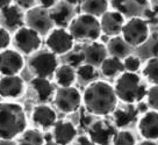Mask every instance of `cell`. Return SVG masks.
<instances>
[{
  "instance_id": "6da1fadb",
  "label": "cell",
  "mask_w": 158,
  "mask_h": 145,
  "mask_svg": "<svg viewBox=\"0 0 158 145\" xmlns=\"http://www.w3.org/2000/svg\"><path fill=\"white\" fill-rule=\"evenodd\" d=\"M118 102L114 86L104 80H95L89 84L83 93V105L91 115H110L118 108Z\"/></svg>"
},
{
  "instance_id": "7a4b0ae2",
  "label": "cell",
  "mask_w": 158,
  "mask_h": 145,
  "mask_svg": "<svg viewBox=\"0 0 158 145\" xmlns=\"http://www.w3.org/2000/svg\"><path fill=\"white\" fill-rule=\"evenodd\" d=\"M27 130L23 107L16 102H0V140L12 142Z\"/></svg>"
},
{
  "instance_id": "3957f363",
  "label": "cell",
  "mask_w": 158,
  "mask_h": 145,
  "mask_svg": "<svg viewBox=\"0 0 158 145\" xmlns=\"http://www.w3.org/2000/svg\"><path fill=\"white\" fill-rule=\"evenodd\" d=\"M114 90L120 101L126 105H135L145 99L149 88L138 73L123 72L115 80Z\"/></svg>"
},
{
  "instance_id": "277c9868",
  "label": "cell",
  "mask_w": 158,
  "mask_h": 145,
  "mask_svg": "<svg viewBox=\"0 0 158 145\" xmlns=\"http://www.w3.org/2000/svg\"><path fill=\"white\" fill-rule=\"evenodd\" d=\"M68 29L74 41L81 42H95L102 33L99 18L85 13L74 16Z\"/></svg>"
},
{
  "instance_id": "5b68a950",
  "label": "cell",
  "mask_w": 158,
  "mask_h": 145,
  "mask_svg": "<svg viewBox=\"0 0 158 145\" xmlns=\"http://www.w3.org/2000/svg\"><path fill=\"white\" fill-rule=\"evenodd\" d=\"M121 36L131 48H138L149 40L150 26L144 18L131 16L126 21Z\"/></svg>"
},
{
  "instance_id": "8992f818",
  "label": "cell",
  "mask_w": 158,
  "mask_h": 145,
  "mask_svg": "<svg viewBox=\"0 0 158 145\" xmlns=\"http://www.w3.org/2000/svg\"><path fill=\"white\" fill-rule=\"evenodd\" d=\"M58 66L57 56L49 50L37 51L36 54L31 55L28 62V67L35 77L47 79L55 75Z\"/></svg>"
},
{
  "instance_id": "52a82bcc",
  "label": "cell",
  "mask_w": 158,
  "mask_h": 145,
  "mask_svg": "<svg viewBox=\"0 0 158 145\" xmlns=\"http://www.w3.org/2000/svg\"><path fill=\"white\" fill-rule=\"evenodd\" d=\"M13 42L19 52L30 56L40 50L42 45V37L39 31L28 26H23L15 31Z\"/></svg>"
},
{
  "instance_id": "ba28073f",
  "label": "cell",
  "mask_w": 158,
  "mask_h": 145,
  "mask_svg": "<svg viewBox=\"0 0 158 145\" xmlns=\"http://www.w3.org/2000/svg\"><path fill=\"white\" fill-rule=\"evenodd\" d=\"M45 44L48 50L56 56L69 54L74 46V38L66 28H52L48 33L45 38Z\"/></svg>"
},
{
  "instance_id": "9c48e42d",
  "label": "cell",
  "mask_w": 158,
  "mask_h": 145,
  "mask_svg": "<svg viewBox=\"0 0 158 145\" xmlns=\"http://www.w3.org/2000/svg\"><path fill=\"white\" fill-rule=\"evenodd\" d=\"M54 103L57 109L64 114H72L83 103V94L76 87H59L55 92Z\"/></svg>"
},
{
  "instance_id": "30bf717a",
  "label": "cell",
  "mask_w": 158,
  "mask_h": 145,
  "mask_svg": "<svg viewBox=\"0 0 158 145\" xmlns=\"http://www.w3.org/2000/svg\"><path fill=\"white\" fill-rule=\"evenodd\" d=\"M115 124L107 120H99L93 122L87 129L89 137L95 145H110L115 134L118 132Z\"/></svg>"
},
{
  "instance_id": "8fae6325",
  "label": "cell",
  "mask_w": 158,
  "mask_h": 145,
  "mask_svg": "<svg viewBox=\"0 0 158 145\" xmlns=\"http://www.w3.org/2000/svg\"><path fill=\"white\" fill-rule=\"evenodd\" d=\"M25 67V59L21 52L14 49L0 51V75H19Z\"/></svg>"
},
{
  "instance_id": "7c38bea8",
  "label": "cell",
  "mask_w": 158,
  "mask_h": 145,
  "mask_svg": "<svg viewBox=\"0 0 158 145\" xmlns=\"http://www.w3.org/2000/svg\"><path fill=\"white\" fill-rule=\"evenodd\" d=\"M26 23L28 27L39 31L40 34H45L51 30L54 26L50 19L49 10L42 7H34L33 10L27 12L26 14Z\"/></svg>"
},
{
  "instance_id": "4fadbf2b",
  "label": "cell",
  "mask_w": 158,
  "mask_h": 145,
  "mask_svg": "<svg viewBox=\"0 0 158 145\" xmlns=\"http://www.w3.org/2000/svg\"><path fill=\"white\" fill-rule=\"evenodd\" d=\"M124 23H126V18L118 10H108L100 18L101 31L105 35L110 37L121 35Z\"/></svg>"
},
{
  "instance_id": "5bb4252c",
  "label": "cell",
  "mask_w": 158,
  "mask_h": 145,
  "mask_svg": "<svg viewBox=\"0 0 158 145\" xmlns=\"http://www.w3.org/2000/svg\"><path fill=\"white\" fill-rule=\"evenodd\" d=\"M26 91L25 80L20 75H2L0 78V96L4 99H16Z\"/></svg>"
},
{
  "instance_id": "9a60e30c",
  "label": "cell",
  "mask_w": 158,
  "mask_h": 145,
  "mask_svg": "<svg viewBox=\"0 0 158 145\" xmlns=\"http://www.w3.org/2000/svg\"><path fill=\"white\" fill-rule=\"evenodd\" d=\"M137 130L143 139L156 142L158 139V111L150 109L142 114L137 122Z\"/></svg>"
},
{
  "instance_id": "2e32d148",
  "label": "cell",
  "mask_w": 158,
  "mask_h": 145,
  "mask_svg": "<svg viewBox=\"0 0 158 145\" xmlns=\"http://www.w3.org/2000/svg\"><path fill=\"white\" fill-rule=\"evenodd\" d=\"M77 128L72 122L66 120L57 121L52 128V140L58 145H70L77 138Z\"/></svg>"
},
{
  "instance_id": "e0dca14e",
  "label": "cell",
  "mask_w": 158,
  "mask_h": 145,
  "mask_svg": "<svg viewBox=\"0 0 158 145\" xmlns=\"http://www.w3.org/2000/svg\"><path fill=\"white\" fill-rule=\"evenodd\" d=\"M31 119L35 125H37L42 129H49L54 128V125L57 123V114L50 106L48 105H39L36 106L33 113H31Z\"/></svg>"
},
{
  "instance_id": "ac0fdd59",
  "label": "cell",
  "mask_w": 158,
  "mask_h": 145,
  "mask_svg": "<svg viewBox=\"0 0 158 145\" xmlns=\"http://www.w3.org/2000/svg\"><path fill=\"white\" fill-rule=\"evenodd\" d=\"M0 18L6 29L15 30V31L21 27H23L26 22V14H23V10H21L16 5H10L1 10Z\"/></svg>"
},
{
  "instance_id": "d6986e66",
  "label": "cell",
  "mask_w": 158,
  "mask_h": 145,
  "mask_svg": "<svg viewBox=\"0 0 158 145\" xmlns=\"http://www.w3.org/2000/svg\"><path fill=\"white\" fill-rule=\"evenodd\" d=\"M83 52H84L85 63L95 66V67H100L102 62L109 56L107 46L98 41L91 42L89 44L86 45Z\"/></svg>"
},
{
  "instance_id": "ffe728a7",
  "label": "cell",
  "mask_w": 158,
  "mask_h": 145,
  "mask_svg": "<svg viewBox=\"0 0 158 145\" xmlns=\"http://www.w3.org/2000/svg\"><path fill=\"white\" fill-rule=\"evenodd\" d=\"M50 19L55 26L59 28H66L69 27L70 22L73 19V10L72 6L68 4L66 1L58 2L52 10H49Z\"/></svg>"
},
{
  "instance_id": "44dd1931",
  "label": "cell",
  "mask_w": 158,
  "mask_h": 145,
  "mask_svg": "<svg viewBox=\"0 0 158 145\" xmlns=\"http://www.w3.org/2000/svg\"><path fill=\"white\" fill-rule=\"evenodd\" d=\"M30 86L33 87L39 101H41L42 103L49 101L51 99V96L55 95L54 86L51 84V81L47 78L34 77L30 81Z\"/></svg>"
},
{
  "instance_id": "7402d4cb",
  "label": "cell",
  "mask_w": 158,
  "mask_h": 145,
  "mask_svg": "<svg viewBox=\"0 0 158 145\" xmlns=\"http://www.w3.org/2000/svg\"><path fill=\"white\" fill-rule=\"evenodd\" d=\"M106 46H107L109 56L116 57L122 60L131 54V46L123 40V37L121 35L110 37Z\"/></svg>"
},
{
  "instance_id": "603a6c76",
  "label": "cell",
  "mask_w": 158,
  "mask_h": 145,
  "mask_svg": "<svg viewBox=\"0 0 158 145\" xmlns=\"http://www.w3.org/2000/svg\"><path fill=\"white\" fill-rule=\"evenodd\" d=\"M55 81L59 87H71L77 79V71L69 64L59 65L55 72Z\"/></svg>"
},
{
  "instance_id": "cb8c5ba5",
  "label": "cell",
  "mask_w": 158,
  "mask_h": 145,
  "mask_svg": "<svg viewBox=\"0 0 158 145\" xmlns=\"http://www.w3.org/2000/svg\"><path fill=\"white\" fill-rule=\"evenodd\" d=\"M100 71L106 78H118L124 71L123 62L120 58L108 56L100 65Z\"/></svg>"
},
{
  "instance_id": "d4e9b609",
  "label": "cell",
  "mask_w": 158,
  "mask_h": 145,
  "mask_svg": "<svg viewBox=\"0 0 158 145\" xmlns=\"http://www.w3.org/2000/svg\"><path fill=\"white\" fill-rule=\"evenodd\" d=\"M137 108H135L134 105H127L126 108H122V109L116 108L115 111L113 113L114 124L118 129H122L135 120V117L137 116Z\"/></svg>"
},
{
  "instance_id": "484cf974",
  "label": "cell",
  "mask_w": 158,
  "mask_h": 145,
  "mask_svg": "<svg viewBox=\"0 0 158 145\" xmlns=\"http://www.w3.org/2000/svg\"><path fill=\"white\" fill-rule=\"evenodd\" d=\"M81 10L85 14L93 15L95 18H101L105 13L108 12L109 0H83Z\"/></svg>"
},
{
  "instance_id": "4316f807",
  "label": "cell",
  "mask_w": 158,
  "mask_h": 145,
  "mask_svg": "<svg viewBox=\"0 0 158 145\" xmlns=\"http://www.w3.org/2000/svg\"><path fill=\"white\" fill-rule=\"evenodd\" d=\"M144 79L152 86H158V57H150L142 66Z\"/></svg>"
},
{
  "instance_id": "83f0119b",
  "label": "cell",
  "mask_w": 158,
  "mask_h": 145,
  "mask_svg": "<svg viewBox=\"0 0 158 145\" xmlns=\"http://www.w3.org/2000/svg\"><path fill=\"white\" fill-rule=\"evenodd\" d=\"M44 136L36 129H27L19 139V145H44Z\"/></svg>"
},
{
  "instance_id": "f1b7e54d",
  "label": "cell",
  "mask_w": 158,
  "mask_h": 145,
  "mask_svg": "<svg viewBox=\"0 0 158 145\" xmlns=\"http://www.w3.org/2000/svg\"><path fill=\"white\" fill-rule=\"evenodd\" d=\"M77 78L80 79L84 83H93L97 80L98 78V71H97V67L93 65H89V64H86L84 63L83 65H80L77 69Z\"/></svg>"
},
{
  "instance_id": "f546056e",
  "label": "cell",
  "mask_w": 158,
  "mask_h": 145,
  "mask_svg": "<svg viewBox=\"0 0 158 145\" xmlns=\"http://www.w3.org/2000/svg\"><path fill=\"white\" fill-rule=\"evenodd\" d=\"M112 145H137L136 144V138L131 131L129 130H118L115 134L112 142Z\"/></svg>"
},
{
  "instance_id": "4dcf8cb0",
  "label": "cell",
  "mask_w": 158,
  "mask_h": 145,
  "mask_svg": "<svg viewBox=\"0 0 158 145\" xmlns=\"http://www.w3.org/2000/svg\"><path fill=\"white\" fill-rule=\"evenodd\" d=\"M122 62H123L124 71H126V72L137 73L138 71L141 70V67H142L141 58L137 57V56L133 55V54H130L129 56H127Z\"/></svg>"
},
{
  "instance_id": "1f68e13d",
  "label": "cell",
  "mask_w": 158,
  "mask_h": 145,
  "mask_svg": "<svg viewBox=\"0 0 158 145\" xmlns=\"http://www.w3.org/2000/svg\"><path fill=\"white\" fill-rule=\"evenodd\" d=\"M147 103L151 110L158 111V86H151L147 93Z\"/></svg>"
},
{
  "instance_id": "d6a6232c",
  "label": "cell",
  "mask_w": 158,
  "mask_h": 145,
  "mask_svg": "<svg viewBox=\"0 0 158 145\" xmlns=\"http://www.w3.org/2000/svg\"><path fill=\"white\" fill-rule=\"evenodd\" d=\"M85 63L84 52L83 51H77V52H72L70 54L68 57V64L71 65L74 69H78L80 65H83Z\"/></svg>"
},
{
  "instance_id": "836d02e7",
  "label": "cell",
  "mask_w": 158,
  "mask_h": 145,
  "mask_svg": "<svg viewBox=\"0 0 158 145\" xmlns=\"http://www.w3.org/2000/svg\"><path fill=\"white\" fill-rule=\"evenodd\" d=\"M10 42H12V37L8 29H6L5 27H0V51L8 49Z\"/></svg>"
},
{
  "instance_id": "e575fe53",
  "label": "cell",
  "mask_w": 158,
  "mask_h": 145,
  "mask_svg": "<svg viewBox=\"0 0 158 145\" xmlns=\"http://www.w3.org/2000/svg\"><path fill=\"white\" fill-rule=\"evenodd\" d=\"M15 5L19 6L21 10H30L34 7H36L37 0H14Z\"/></svg>"
},
{
  "instance_id": "d590c367",
  "label": "cell",
  "mask_w": 158,
  "mask_h": 145,
  "mask_svg": "<svg viewBox=\"0 0 158 145\" xmlns=\"http://www.w3.org/2000/svg\"><path fill=\"white\" fill-rule=\"evenodd\" d=\"M59 2V0H37V4L40 7L44 8V10H52L55 6Z\"/></svg>"
},
{
  "instance_id": "8d00e7d4",
  "label": "cell",
  "mask_w": 158,
  "mask_h": 145,
  "mask_svg": "<svg viewBox=\"0 0 158 145\" xmlns=\"http://www.w3.org/2000/svg\"><path fill=\"white\" fill-rule=\"evenodd\" d=\"M72 145H95L89 136H78Z\"/></svg>"
},
{
  "instance_id": "74e56055",
  "label": "cell",
  "mask_w": 158,
  "mask_h": 145,
  "mask_svg": "<svg viewBox=\"0 0 158 145\" xmlns=\"http://www.w3.org/2000/svg\"><path fill=\"white\" fill-rule=\"evenodd\" d=\"M127 1L128 0H109V5L113 7L114 10H118L120 12V10H122V7L127 4Z\"/></svg>"
},
{
  "instance_id": "f35d334b",
  "label": "cell",
  "mask_w": 158,
  "mask_h": 145,
  "mask_svg": "<svg viewBox=\"0 0 158 145\" xmlns=\"http://www.w3.org/2000/svg\"><path fill=\"white\" fill-rule=\"evenodd\" d=\"M80 123H81V125H83V127H86V128L89 129V127H91V124L93 123V121H92V117H91V115H83V116H81Z\"/></svg>"
},
{
  "instance_id": "ab89813d",
  "label": "cell",
  "mask_w": 158,
  "mask_h": 145,
  "mask_svg": "<svg viewBox=\"0 0 158 145\" xmlns=\"http://www.w3.org/2000/svg\"><path fill=\"white\" fill-rule=\"evenodd\" d=\"M151 52H152V57H158V38H156L153 42L151 46Z\"/></svg>"
},
{
  "instance_id": "60d3db41",
  "label": "cell",
  "mask_w": 158,
  "mask_h": 145,
  "mask_svg": "<svg viewBox=\"0 0 158 145\" xmlns=\"http://www.w3.org/2000/svg\"><path fill=\"white\" fill-rule=\"evenodd\" d=\"M12 1L13 0H0V12L12 5Z\"/></svg>"
},
{
  "instance_id": "b9f144b4",
  "label": "cell",
  "mask_w": 158,
  "mask_h": 145,
  "mask_svg": "<svg viewBox=\"0 0 158 145\" xmlns=\"http://www.w3.org/2000/svg\"><path fill=\"white\" fill-rule=\"evenodd\" d=\"M150 7L153 12L158 14V0H150Z\"/></svg>"
},
{
  "instance_id": "7bdbcfd3",
  "label": "cell",
  "mask_w": 158,
  "mask_h": 145,
  "mask_svg": "<svg viewBox=\"0 0 158 145\" xmlns=\"http://www.w3.org/2000/svg\"><path fill=\"white\" fill-rule=\"evenodd\" d=\"M137 145H157V143L155 140H148V139H144L142 140L141 143H138Z\"/></svg>"
},
{
  "instance_id": "ee69618b",
  "label": "cell",
  "mask_w": 158,
  "mask_h": 145,
  "mask_svg": "<svg viewBox=\"0 0 158 145\" xmlns=\"http://www.w3.org/2000/svg\"><path fill=\"white\" fill-rule=\"evenodd\" d=\"M68 4H70L71 6H73V5H78V4H81V1L83 0H65Z\"/></svg>"
},
{
  "instance_id": "f6af8a7d",
  "label": "cell",
  "mask_w": 158,
  "mask_h": 145,
  "mask_svg": "<svg viewBox=\"0 0 158 145\" xmlns=\"http://www.w3.org/2000/svg\"><path fill=\"white\" fill-rule=\"evenodd\" d=\"M44 145H58L55 140H45Z\"/></svg>"
},
{
  "instance_id": "bcb514c9",
  "label": "cell",
  "mask_w": 158,
  "mask_h": 145,
  "mask_svg": "<svg viewBox=\"0 0 158 145\" xmlns=\"http://www.w3.org/2000/svg\"><path fill=\"white\" fill-rule=\"evenodd\" d=\"M110 145H112V144H110Z\"/></svg>"
}]
</instances>
